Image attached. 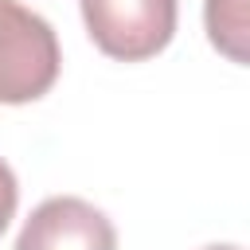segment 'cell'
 Listing matches in <instances>:
<instances>
[{
	"label": "cell",
	"instance_id": "cell-1",
	"mask_svg": "<svg viewBox=\"0 0 250 250\" xmlns=\"http://www.w3.org/2000/svg\"><path fill=\"white\" fill-rule=\"evenodd\" d=\"M59 66L55 27L20 0H0V105L39 102L59 82Z\"/></svg>",
	"mask_w": 250,
	"mask_h": 250
},
{
	"label": "cell",
	"instance_id": "cell-2",
	"mask_svg": "<svg viewBox=\"0 0 250 250\" xmlns=\"http://www.w3.org/2000/svg\"><path fill=\"white\" fill-rule=\"evenodd\" d=\"M176 0H82L94 47L117 62H145L176 35Z\"/></svg>",
	"mask_w": 250,
	"mask_h": 250
},
{
	"label": "cell",
	"instance_id": "cell-3",
	"mask_svg": "<svg viewBox=\"0 0 250 250\" xmlns=\"http://www.w3.org/2000/svg\"><path fill=\"white\" fill-rule=\"evenodd\" d=\"M16 250H117V230L102 207L78 195H51L27 215Z\"/></svg>",
	"mask_w": 250,
	"mask_h": 250
},
{
	"label": "cell",
	"instance_id": "cell-4",
	"mask_svg": "<svg viewBox=\"0 0 250 250\" xmlns=\"http://www.w3.org/2000/svg\"><path fill=\"white\" fill-rule=\"evenodd\" d=\"M203 23H207V39L215 51H223L230 62H246V39H250V16H246V0H203Z\"/></svg>",
	"mask_w": 250,
	"mask_h": 250
},
{
	"label": "cell",
	"instance_id": "cell-5",
	"mask_svg": "<svg viewBox=\"0 0 250 250\" xmlns=\"http://www.w3.org/2000/svg\"><path fill=\"white\" fill-rule=\"evenodd\" d=\"M16 203H20L16 172L8 168V160H0V234L8 230V223H12V215H16Z\"/></svg>",
	"mask_w": 250,
	"mask_h": 250
},
{
	"label": "cell",
	"instance_id": "cell-6",
	"mask_svg": "<svg viewBox=\"0 0 250 250\" xmlns=\"http://www.w3.org/2000/svg\"><path fill=\"white\" fill-rule=\"evenodd\" d=\"M203 250H242V246H234V242H215V246H203Z\"/></svg>",
	"mask_w": 250,
	"mask_h": 250
}]
</instances>
